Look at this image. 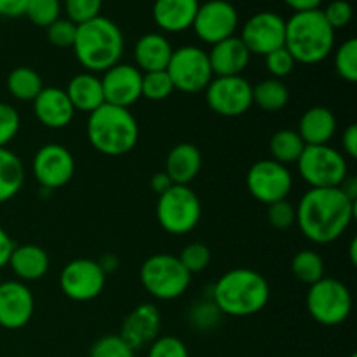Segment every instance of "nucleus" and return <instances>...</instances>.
Masks as SVG:
<instances>
[{
    "mask_svg": "<svg viewBox=\"0 0 357 357\" xmlns=\"http://www.w3.org/2000/svg\"><path fill=\"white\" fill-rule=\"evenodd\" d=\"M28 0H0V16L16 20V17L24 16Z\"/></svg>",
    "mask_w": 357,
    "mask_h": 357,
    "instance_id": "46",
    "label": "nucleus"
},
{
    "mask_svg": "<svg viewBox=\"0 0 357 357\" xmlns=\"http://www.w3.org/2000/svg\"><path fill=\"white\" fill-rule=\"evenodd\" d=\"M72 49L77 61L86 68V72L105 73L121 63L124 54V35L117 23L105 16H98L87 23L77 24Z\"/></svg>",
    "mask_w": 357,
    "mask_h": 357,
    "instance_id": "3",
    "label": "nucleus"
},
{
    "mask_svg": "<svg viewBox=\"0 0 357 357\" xmlns=\"http://www.w3.org/2000/svg\"><path fill=\"white\" fill-rule=\"evenodd\" d=\"M246 187L251 197L261 204H274L284 201L293 190V174L288 166L272 159L255 162L246 173Z\"/></svg>",
    "mask_w": 357,
    "mask_h": 357,
    "instance_id": "11",
    "label": "nucleus"
},
{
    "mask_svg": "<svg viewBox=\"0 0 357 357\" xmlns=\"http://www.w3.org/2000/svg\"><path fill=\"white\" fill-rule=\"evenodd\" d=\"M98 265H100L101 267V271L105 272V275H110V274H114L115 271H117L119 268V265H121V260H119L117 257H115V255H103V257L100 258V260H98Z\"/></svg>",
    "mask_w": 357,
    "mask_h": 357,
    "instance_id": "51",
    "label": "nucleus"
},
{
    "mask_svg": "<svg viewBox=\"0 0 357 357\" xmlns=\"http://www.w3.org/2000/svg\"><path fill=\"white\" fill-rule=\"evenodd\" d=\"M289 89L282 80L265 79L253 86V105L260 107L264 112L275 114L288 107Z\"/></svg>",
    "mask_w": 357,
    "mask_h": 357,
    "instance_id": "30",
    "label": "nucleus"
},
{
    "mask_svg": "<svg viewBox=\"0 0 357 357\" xmlns=\"http://www.w3.org/2000/svg\"><path fill=\"white\" fill-rule=\"evenodd\" d=\"M305 146L296 129H281L272 135L268 142V152H271L272 160L282 166H289V164L298 162Z\"/></svg>",
    "mask_w": 357,
    "mask_h": 357,
    "instance_id": "29",
    "label": "nucleus"
},
{
    "mask_svg": "<svg viewBox=\"0 0 357 357\" xmlns=\"http://www.w3.org/2000/svg\"><path fill=\"white\" fill-rule=\"evenodd\" d=\"M267 220L268 223L278 230L291 229L296 223V208L288 201V199L274 202V204L268 206Z\"/></svg>",
    "mask_w": 357,
    "mask_h": 357,
    "instance_id": "44",
    "label": "nucleus"
},
{
    "mask_svg": "<svg viewBox=\"0 0 357 357\" xmlns=\"http://www.w3.org/2000/svg\"><path fill=\"white\" fill-rule=\"evenodd\" d=\"M89 357H135V351L119 335H105L94 342Z\"/></svg>",
    "mask_w": 357,
    "mask_h": 357,
    "instance_id": "38",
    "label": "nucleus"
},
{
    "mask_svg": "<svg viewBox=\"0 0 357 357\" xmlns=\"http://www.w3.org/2000/svg\"><path fill=\"white\" fill-rule=\"evenodd\" d=\"M139 281L150 296L160 302H171L187 293L190 288L192 274L181 265L178 257L157 253L142 264Z\"/></svg>",
    "mask_w": 357,
    "mask_h": 357,
    "instance_id": "6",
    "label": "nucleus"
},
{
    "mask_svg": "<svg viewBox=\"0 0 357 357\" xmlns=\"http://www.w3.org/2000/svg\"><path fill=\"white\" fill-rule=\"evenodd\" d=\"M296 132L305 145H328L337 132V117L328 107H310L300 117Z\"/></svg>",
    "mask_w": 357,
    "mask_h": 357,
    "instance_id": "26",
    "label": "nucleus"
},
{
    "mask_svg": "<svg viewBox=\"0 0 357 357\" xmlns=\"http://www.w3.org/2000/svg\"><path fill=\"white\" fill-rule=\"evenodd\" d=\"M220 317H222V312L211 298L197 302L188 312V321L199 331H208L215 328L220 323Z\"/></svg>",
    "mask_w": 357,
    "mask_h": 357,
    "instance_id": "36",
    "label": "nucleus"
},
{
    "mask_svg": "<svg viewBox=\"0 0 357 357\" xmlns=\"http://www.w3.org/2000/svg\"><path fill=\"white\" fill-rule=\"evenodd\" d=\"M31 171L38 185L44 190L52 192L70 183L75 174V159L66 146L47 143L35 153Z\"/></svg>",
    "mask_w": 357,
    "mask_h": 357,
    "instance_id": "15",
    "label": "nucleus"
},
{
    "mask_svg": "<svg viewBox=\"0 0 357 357\" xmlns=\"http://www.w3.org/2000/svg\"><path fill=\"white\" fill-rule=\"evenodd\" d=\"M335 72L345 82L354 84L357 80V40L349 38L335 52Z\"/></svg>",
    "mask_w": 357,
    "mask_h": 357,
    "instance_id": "33",
    "label": "nucleus"
},
{
    "mask_svg": "<svg viewBox=\"0 0 357 357\" xmlns=\"http://www.w3.org/2000/svg\"><path fill=\"white\" fill-rule=\"evenodd\" d=\"M173 93L174 86L166 70H162V72L143 73L142 98H145L149 101H164Z\"/></svg>",
    "mask_w": 357,
    "mask_h": 357,
    "instance_id": "34",
    "label": "nucleus"
},
{
    "mask_svg": "<svg viewBox=\"0 0 357 357\" xmlns=\"http://www.w3.org/2000/svg\"><path fill=\"white\" fill-rule=\"evenodd\" d=\"M296 166L310 188H338L349 176L347 157L330 145H307Z\"/></svg>",
    "mask_w": 357,
    "mask_h": 357,
    "instance_id": "9",
    "label": "nucleus"
},
{
    "mask_svg": "<svg viewBox=\"0 0 357 357\" xmlns=\"http://www.w3.org/2000/svg\"><path fill=\"white\" fill-rule=\"evenodd\" d=\"M86 132L91 146L107 157L126 155L139 139V126L132 112L108 103L91 112Z\"/></svg>",
    "mask_w": 357,
    "mask_h": 357,
    "instance_id": "4",
    "label": "nucleus"
},
{
    "mask_svg": "<svg viewBox=\"0 0 357 357\" xmlns=\"http://www.w3.org/2000/svg\"><path fill=\"white\" fill-rule=\"evenodd\" d=\"M173 51V45L164 33L152 31L142 35L135 45L136 68L142 73L162 72L167 68Z\"/></svg>",
    "mask_w": 357,
    "mask_h": 357,
    "instance_id": "23",
    "label": "nucleus"
},
{
    "mask_svg": "<svg viewBox=\"0 0 357 357\" xmlns=\"http://www.w3.org/2000/svg\"><path fill=\"white\" fill-rule=\"evenodd\" d=\"M265 66H267V72L271 73L272 79L282 80L288 75H291L296 66V61L289 54L288 49L281 47L265 56Z\"/></svg>",
    "mask_w": 357,
    "mask_h": 357,
    "instance_id": "42",
    "label": "nucleus"
},
{
    "mask_svg": "<svg viewBox=\"0 0 357 357\" xmlns=\"http://www.w3.org/2000/svg\"><path fill=\"white\" fill-rule=\"evenodd\" d=\"M42 89V77L30 66H17L7 77V91L17 101H33Z\"/></svg>",
    "mask_w": 357,
    "mask_h": 357,
    "instance_id": "31",
    "label": "nucleus"
},
{
    "mask_svg": "<svg viewBox=\"0 0 357 357\" xmlns=\"http://www.w3.org/2000/svg\"><path fill=\"white\" fill-rule=\"evenodd\" d=\"M342 192H344L345 195H347L349 199H351L352 202L357 201V178L356 176H347L344 180V183L340 185Z\"/></svg>",
    "mask_w": 357,
    "mask_h": 357,
    "instance_id": "52",
    "label": "nucleus"
},
{
    "mask_svg": "<svg viewBox=\"0 0 357 357\" xmlns=\"http://www.w3.org/2000/svg\"><path fill=\"white\" fill-rule=\"evenodd\" d=\"M204 94L208 107L220 117H241L253 107V86L243 75L213 77Z\"/></svg>",
    "mask_w": 357,
    "mask_h": 357,
    "instance_id": "12",
    "label": "nucleus"
},
{
    "mask_svg": "<svg viewBox=\"0 0 357 357\" xmlns=\"http://www.w3.org/2000/svg\"><path fill=\"white\" fill-rule=\"evenodd\" d=\"M178 260L190 274H197L211 264V250L202 243H190L181 250Z\"/></svg>",
    "mask_w": 357,
    "mask_h": 357,
    "instance_id": "37",
    "label": "nucleus"
},
{
    "mask_svg": "<svg viewBox=\"0 0 357 357\" xmlns=\"http://www.w3.org/2000/svg\"><path fill=\"white\" fill-rule=\"evenodd\" d=\"M143 73L129 63H117L103 73L105 103L121 108H131L142 100Z\"/></svg>",
    "mask_w": 357,
    "mask_h": 357,
    "instance_id": "18",
    "label": "nucleus"
},
{
    "mask_svg": "<svg viewBox=\"0 0 357 357\" xmlns=\"http://www.w3.org/2000/svg\"><path fill=\"white\" fill-rule=\"evenodd\" d=\"M31 103L37 121L47 129L66 128L75 117V108L61 87H44Z\"/></svg>",
    "mask_w": 357,
    "mask_h": 357,
    "instance_id": "20",
    "label": "nucleus"
},
{
    "mask_svg": "<svg viewBox=\"0 0 357 357\" xmlns=\"http://www.w3.org/2000/svg\"><path fill=\"white\" fill-rule=\"evenodd\" d=\"M284 47L296 63H323L335 47V30L324 20L323 10L293 13V16L286 20Z\"/></svg>",
    "mask_w": 357,
    "mask_h": 357,
    "instance_id": "5",
    "label": "nucleus"
},
{
    "mask_svg": "<svg viewBox=\"0 0 357 357\" xmlns=\"http://www.w3.org/2000/svg\"><path fill=\"white\" fill-rule=\"evenodd\" d=\"M291 272L296 281L307 286L316 284L324 278V260L319 253L312 250H303L293 257Z\"/></svg>",
    "mask_w": 357,
    "mask_h": 357,
    "instance_id": "32",
    "label": "nucleus"
},
{
    "mask_svg": "<svg viewBox=\"0 0 357 357\" xmlns=\"http://www.w3.org/2000/svg\"><path fill=\"white\" fill-rule=\"evenodd\" d=\"M103 0H65V13L72 23L82 24L101 16Z\"/></svg>",
    "mask_w": 357,
    "mask_h": 357,
    "instance_id": "39",
    "label": "nucleus"
},
{
    "mask_svg": "<svg viewBox=\"0 0 357 357\" xmlns=\"http://www.w3.org/2000/svg\"><path fill=\"white\" fill-rule=\"evenodd\" d=\"M21 128V117L16 108L0 101V149H7L17 136Z\"/></svg>",
    "mask_w": 357,
    "mask_h": 357,
    "instance_id": "41",
    "label": "nucleus"
},
{
    "mask_svg": "<svg viewBox=\"0 0 357 357\" xmlns=\"http://www.w3.org/2000/svg\"><path fill=\"white\" fill-rule=\"evenodd\" d=\"M45 31H47V40L51 42L52 45H56V47L59 49H68L72 47L73 42H75L77 24L72 23L68 17H66V20L59 17L54 23L49 24V26L45 28Z\"/></svg>",
    "mask_w": 357,
    "mask_h": 357,
    "instance_id": "43",
    "label": "nucleus"
},
{
    "mask_svg": "<svg viewBox=\"0 0 357 357\" xmlns=\"http://www.w3.org/2000/svg\"><path fill=\"white\" fill-rule=\"evenodd\" d=\"M149 357H190V352L181 338L160 335L149 345Z\"/></svg>",
    "mask_w": 357,
    "mask_h": 357,
    "instance_id": "40",
    "label": "nucleus"
},
{
    "mask_svg": "<svg viewBox=\"0 0 357 357\" xmlns=\"http://www.w3.org/2000/svg\"><path fill=\"white\" fill-rule=\"evenodd\" d=\"M35 298L26 282L17 279L0 282V328L9 331L21 330L31 321Z\"/></svg>",
    "mask_w": 357,
    "mask_h": 357,
    "instance_id": "17",
    "label": "nucleus"
},
{
    "mask_svg": "<svg viewBox=\"0 0 357 357\" xmlns=\"http://www.w3.org/2000/svg\"><path fill=\"white\" fill-rule=\"evenodd\" d=\"M237 26H239V13L229 0H208L199 3L197 14L192 23L195 35L209 45L234 37Z\"/></svg>",
    "mask_w": 357,
    "mask_h": 357,
    "instance_id": "14",
    "label": "nucleus"
},
{
    "mask_svg": "<svg viewBox=\"0 0 357 357\" xmlns=\"http://www.w3.org/2000/svg\"><path fill=\"white\" fill-rule=\"evenodd\" d=\"M342 149L344 155L349 159H357V126L351 124L342 135Z\"/></svg>",
    "mask_w": 357,
    "mask_h": 357,
    "instance_id": "47",
    "label": "nucleus"
},
{
    "mask_svg": "<svg viewBox=\"0 0 357 357\" xmlns=\"http://www.w3.org/2000/svg\"><path fill=\"white\" fill-rule=\"evenodd\" d=\"M349 258H351V264H357V239L351 241V246H349Z\"/></svg>",
    "mask_w": 357,
    "mask_h": 357,
    "instance_id": "53",
    "label": "nucleus"
},
{
    "mask_svg": "<svg viewBox=\"0 0 357 357\" xmlns=\"http://www.w3.org/2000/svg\"><path fill=\"white\" fill-rule=\"evenodd\" d=\"M202 169V153L192 143H178L166 157L164 173L173 185H190Z\"/></svg>",
    "mask_w": 357,
    "mask_h": 357,
    "instance_id": "25",
    "label": "nucleus"
},
{
    "mask_svg": "<svg viewBox=\"0 0 357 357\" xmlns=\"http://www.w3.org/2000/svg\"><path fill=\"white\" fill-rule=\"evenodd\" d=\"M155 216L164 232L171 236L190 234L202 218V204L190 185H173L159 195Z\"/></svg>",
    "mask_w": 357,
    "mask_h": 357,
    "instance_id": "7",
    "label": "nucleus"
},
{
    "mask_svg": "<svg viewBox=\"0 0 357 357\" xmlns=\"http://www.w3.org/2000/svg\"><path fill=\"white\" fill-rule=\"evenodd\" d=\"M295 208L300 232L314 244L340 239L356 216V202L340 188H310Z\"/></svg>",
    "mask_w": 357,
    "mask_h": 357,
    "instance_id": "1",
    "label": "nucleus"
},
{
    "mask_svg": "<svg viewBox=\"0 0 357 357\" xmlns=\"http://www.w3.org/2000/svg\"><path fill=\"white\" fill-rule=\"evenodd\" d=\"M352 6L347 2V0H333L326 6V9H323L324 20L328 21L333 30H340V28H345L352 21Z\"/></svg>",
    "mask_w": 357,
    "mask_h": 357,
    "instance_id": "45",
    "label": "nucleus"
},
{
    "mask_svg": "<svg viewBox=\"0 0 357 357\" xmlns=\"http://www.w3.org/2000/svg\"><path fill=\"white\" fill-rule=\"evenodd\" d=\"M209 65L215 77H237L243 75L251 61V52L239 37H230L218 44L211 45L208 52Z\"/></svg>",
    "mask_w": 357,
    "mask_h": 357,
    "instance_id": "21",
    "label": "nucleus"
},
{
    "mask_svg": "<svg viewBox=\"0 0 357 357\" xmlns=\"http://www.w3.org/2000/svg\"><path fill=\"white\" fill-rule=\"evenodd\" d=\"M174 91L185 94L202 93L213 80L208 52L197 45H181L174 49L166 68Z\"/></svg>",
    "mask_w": 357,
    "mask_h": 357,
    "instance_id": "10",
    "label": "nucleus"
},
{
    "mask_svg": "<svg viewBox=\"0 0 357 357\" xmlns=\"http://www.w3.org/2000/svg\"><path fill=\"white\" fill-rule=\"evenodd\" d=\"M24 185V166L9 149H0V204L20 194Z\"/></svg>",
    "mask_w": 357,
    "mask_h": 357,
    "instance_id": "28",
    "label": "nucleus"
},
{
    "mask_svg": "<svg viewBox=\"0 0 357 357\" xmlns=\"http://www.w3.org/2000/svg\"><path fill=\"white\" fill-rule=\"evenodd\" d=\"M14 248H16L14 241L10 239L9 234H7L6 230L0 227V268L7 267V264H9V258H10V255H13Z\"/></svg>",
    "mask_w": 357,
    "mask_h": 357,
    "instance_id": "48",
    "label": "nucleus"
},
{
    "mask_svg": "<svg viewBox=\"0 0 357 357\" xmlns=\"http://www.w3.org/2000/svg\"><path fill=\"white\" fill-rule=\"evenodd\" d=\"M286 20L272 10L253 14L244 23L239 38L246 45L251 56H267L275 49L284 47Z\"/></svg>",
    "mask_w": 357,
    "mask_h": 357,
    "instance_id": "16",
    "label": "nucleus"
},
{
    "mask_svg": "<svg viewBox=\"0 0 357 357\" xmlns=\"http://www.w3.org/2000/svg\"><path fill=\"white\" fill-rule=\"evenodd\" d=\"M305 302L309 316L321 326H340L352 312V295L347 286L326 275L309 286Z\"/></svg>",
    "mask_w": 357,
    "mask_h": 357,
    "instance_id": "8",
    "label": "nucleus"
},
{
    "mask_svg": "<svg viewBox=\"0 0 357 357\" xmlns=\"http://www.w3.org/2000/svg\"><path fill=\"white\" fill-rule=\"evenodd\" d=\"M351 357H357V354H351Z\"/></svg>",
    "mask_w": 357,
    "mask_h": 357,
    "instance_id": "54",
    "label": "nucleus"
},
{
    "mask_svg": "<svg viewBox=\"0 0 357 357\" xmlns=\"http://www.w3.org/2000/svg\"><path fill=\"white\" fill-rule=\"evenodd\" d=\"M24 16L35 26L47 28L61 17V2L59 0H28Z\"/></svg>",
    "mask_w": 357,
    "mask_h": 357,
    "instance_id": "35",
    "label": "nucleus"
},
{
    "mask_svg": "<svg viewBox=\"0 0 357 357\" xmlns=\"http://www.w3.org/2000/svg\"><path fill=\"white\" fill-rule=\"evenodd\" d=\"M199 0H155L152 16L157 26L166 33H181L192 28Z\"/></svg>",
    "mask_w": 357,
    "mask_h": 357,
    "instance_id": "22",
    "label": "nucleus"
},
{
    "mask_svg": "<svg viewBox=\"0 0 357 357\" xmlns=\"http://www.w3.org/2000/svg\"><path fill=\"white\" fill-rule=\"evenodd\" d=\"M160 330H162V316L159 307L152 303H139L124 317L119 337L136 352L149 347L155 338H159Z\"/></svg>",
    "mask_w": 357,
    "mask_h": 357,
    "instance_id": "19",
    "label": "nucleus"
},
{
    "mask_svg": "<svg viewBox=\"0 0 357 357\" xmlns=\"http://www.w3.org/2000/svg\"><path fill=\"white\" fill-rule=\"evenodd\" d=\"M282 2L295 13H305V10L319 9L323 0H282Z\"/></svg>",
    "mask_w": 357,
    "mask_h": 357,
    "instance_id": "50",
    "label": "nucleus"
},
{
    "mask_svg": "<svg viewBox=\"0 0 357 357\" xmlns=\"http://www.w3.org/2000/svg\"><path fill=\"white\" fill-rule=\"evenodd\" d=\"M66 96H68L70 103L73 105L75 112H84V114H91L101 105H105V94L103 86H101V79L94 73L84 72L79 75L72 77L65 89Z\"/></svg>",
    "mask_w": 357,
    "mask_h": 357,
    "instance_id": "27",
    "label": "nucleus"
},
{
    "mask_svg": "<svg viewBox=\"0 0 357 357\" xmlns=\"http://www.w3.org/2000/svg\"><path fill=\"white\" fill-rule=\"evenodd\" d=\"M150 187H152V190L155 192L157 195H162L164 192H167L171 187H173V181L169 180V176H167L164 171H160V173H155L152 176V180H150Z\"/></svg>",
    "mask_w": 357,
    "mask_h": 357,
    "instance_id": "49",
    "label": "nucleus"
},
{
    "mask_svg": "<svg viewBox=\"0 0 357 357\" xmlns=\"http://www.w3.org/2000/svg\"><path fill=\"white\" fill-rule=\"evenodd\" d=\"M107 275L96 260L77 258L68 261L59 274V288L73 302H91L103 293Z\"/></svg>",
    "mask_w": 357,
    "mask_h": 357,
    "instance_id": "13",
    "label": "nucleus"
},
{
    "mask_svg": "<svg viewBox=\"0 0 357 357\" xmlns=\"http://www.w3.org/2000/svg\"><path fill=\"white\" fill-rule=\"evenodd\" d=\"M7 265L17 278V281H40L47 274L51 258H49L47 251L37 244H21V246L14 248Z\"/></svg>",
    "mask_w": 357,
    "mask_h": 357,
    "instance_id": "24",
    "label": "nucleus"
},
{
    "mask_svg": "<svg viewBox=\"0 0 357 357\" xmlns=\"http://www.w3.org/2000/svg\"><path fill=\"white\" fill-rule=\"evenodd\" d=\"M209 298L222 316L250 317L261 312L271 300V286L253 268H232L211 286Z\"/></svg>",
    "mask_w": 357,
    "mask_h": 357,
    "instance_id": "2",
    "label": "nucleus"
}]
</instances>
